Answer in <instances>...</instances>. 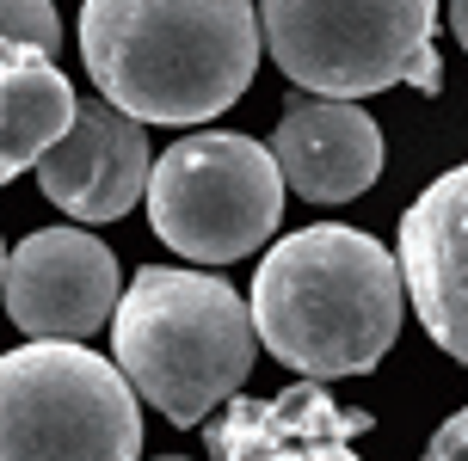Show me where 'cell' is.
Masks as SVG:
<instances>
[{
  "label": "cell",
  "mask_w": 468,
  "mask_h": 461,
  "mask_svg": "<svg viewBox=\"0 0 468 461\" xmlns=\"http://www.w3.org/2000/svg\"><path fill=\"white\" fill-rule=\"evenodd\" d=\"M117 296H123L117 253L87 228L25 234L0 271V301L31 339H87L112 320Z\"/></svg>",
  "instance_id": "obj_7"
},
{
  "label": "cell",
  "mask_w": 468,
  "mask_h": 461,
  "mask_svg": "<svg viewBox=\"0 0 468 461\" xmlns=\"http://www.w3.org/2000/svg\"><path fill=\"white\" fill-rule=\"evenodd\" d=\"M400 265L395 253L346 222L283 234L253 277V339L283 369L339 382L370 375L400 332Z\"/></svg>",
  "instance_id": "obj_2"
},
{
  "label": "cell",
  "mask_w": 468,
  "mask_h": 461,
  "mask_svg": "<svg viewBox=\"0 0 468 461\" xmlns=\"http://www.w3.org/2000/svg\"><path fill=\"white\" fill-rule=\"evenodd\" d=\"M370 431V413L333 406L327 388L303 375L278 400H234L210 418V456L229 461H346Z\"/></svg>",
  "instance_id": "obj_11"
},
{
  "label": "cell",
  "mask_w": 468,
  "mask_h": 461,
  "mask_svg": "<svg viewBox=\"0 0 468 461\" xmlns=\"http://www.w3.org/2000/svg\"><path fill=\"white\" fill-rule=\"evenodd\" d=\"M271 161L283 184L303 191L308 204H346L382 179V130L370 111H357V99L308 92L283 105Z\"/></svg>",
  "instance_id": "obj_10"
},
{
  "label": "cell",
  "mask_w": 468,
  "mask_h": 461,
  "mask_svg": "<svg viewBox=\"0 0 468 461\" xmlns=\"http://www.w3.org/2000/svg\"><path fill=\"white\" fill-rule=\"evenodd\" d=\"M395 265L431 345L468 363V161L438 173L407 204Z\"/></svg>",
  "instance_id": "obj_9"
},
{
  "label": "cell",
  "mask_w": 468,
  "mask_h": 461,
  "mask_svg": "<svg viewBox=\"0 0 468 461\" xmlns=\"http://www.w3.org/2000/svg\"><path fill=\"white\" fill-rule=\"evenodd\" d=\"M265 49L303 92L370 99L388 87H444L438 0H259Z\"/></svg>",
  "instance_id": "obj_4"
},
{
  "label": "cell",
  "mask_w": 468,
  "mask_h": 461,
  "mask_svg": "<svg viewBox=\"0 0 468 461\" xmlns=\"http://www.w3.org/2000/svg\"><path fill=\"white\" fill-rule=\"evenodd\" d=\"M0 271H6V246H0Z\"/></svg>",
  "instance_id": "obj_16"
},
{
  "label": "cell",
  "mask_w": 468,
  "mask_h": 461,
  "mask_svg": "<svg viewBox=\"0 0 468 461\" xmlns=\"http://www.w3.org/2000/svg\"><path fill=\"white\" fill-rule=\"evenodd\" d=\"M431 456H438V461H450V456H456V461H468V406H463L456 418H450V424L438 431V437H431Z\"/></svg>",
  "instance_id": "obj_14"
},
{
  "label": "cell",
  "mask_w": 468,
  "mask_h": 461,
  "mask_svg": "<svg viewBox=\"0 0 468 461\" xmlns=\"http://www.w3.org/2000/svg\"><path fill=\"white\" fill-rule=\"evenodd\" d=\"M148 130H142L130 111H117L112 99H87L74 105V123L37 154V191L49 204L74 215V222H117L142 204L148 191Z\"/></svg>",
  "instance_id": "obj_8"
},
{
  "label": "cell",
  "mask_w": 468,
  "mask_h": 461,
  "mask_svg": "<svg viewBox=\"0 0 468 461\" xmlns=\"http://www.w3.org/2000/svg\"><path fill=\"white\" fill-rule=\"evenodd\" d=\"M74 87L44 49L0 37V184L37 166L49 141L74 123Z\"/></svg>",
  "instance_id": "obj_12"
},
{
  "label": "cell",
  "mask_w": 468,
  "mask_h": 461,
  "mask_svg": "<svg viewBox=\"0 0 468 461\" xmlns=\"http://www.w3.org/2000/svg\"><path fill=\"white\" fill-rule=\"evenodd\" d=\"M253 308L229 277L142 265L112 308V351L166 424H204L253 369Z\"/></svg>",
  "instance_id": "obj_3"
},
{
  "label": "cell",
  "mask_w": 468,
  "mask_h": 461,
  "mask_svg": "<svg viewBox=\"0 0 468 461\" xmlns=\"http://www.w3.org/2000/svg\"><path fill=\"white\" fill-rule=\"evenodd\" d=\"M450 31H456V44L468 49V0H450Z\"/></svg>",
  "instance_id": "obj_15"
},
{
  "label": "cell",
  "mask_w": 468,
  "mask_h": 461,
  "mask_svg": "<svg viewBox=\"0 0 468 461\" xmlns=\"http://www.w3.org/2000/svg\"><path fill=\"white\" fill-rule=\"evenodd\" d=\"M80 62L136 123H210L253 87L259 13L253 0H87Z\"/></svg>",
  "instance_id": "obj_1"
},
{
  "label": "cell",
  "mask_w": 468,
  "mask_h": 461,
  "mask_svg": "<svg viewBox=\"0 0 468 461\" xmlns=\"http://www.w3.org/2000/svg\"><path fill=\"white\" fill-rule=\"evenodd\" d=\"M0 37L56 56V49H62V19H56L49 0H0Z\"/></svg>",
  "instance_id": "obj_13"
},
{
  "label": "cell",
  "mask_w": 468,
  "mask_h": 461,
  "mask_svg": "<svg viewBox=\"0 0 468 461\" xmlns=\"http://www.w3.org/2000/svg\"><path fill=\"white\" fill-rule=\"evenodd\" d=\"M142 456L130 375L80 339H31L0 357V461Z\"/></svg>",
  "instance_id": "obj_5"
},
{
  "label": "cell",
  "mask_w": 468,
  "mask_h": 461,
  "mask_svg": "<svg viewBox=\"0 0 468 461\" xmlns=\"http://www.w3.org/2000/svg\"><path fill=\"white\" fill-rule=\"evenodd\" d=\"M148 228L197 265H234L259 253L283 222V173L271 148L229 130L179 136L148 166Z\"/></svg>",
  "instance_id": "obj_6"
}]
</instances>
